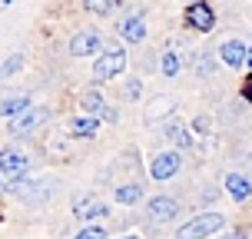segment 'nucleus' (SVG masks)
I'll return each mask as SVG.
<instances>
[{"instance_id":"25","label":"nucleus","mask_w":252,"mask_h":239,"mask_svg":"<svg viewBox=\"0 0 252 239\" xmlns=\"http://www.w3.org/2000/svg\"><path fill=\"white\" fill-rule=\"evenodd\" d=\"M242 97H246V100L252 103V76H249V80H246V87H242Z\"/></svg>"},{"instance_id":"16","label":"nucleus","mask_w":252,"mask_h":239,"mask_svg":"<svg viewBox=\"0 0 252 239\" xmlns=\"http://www.w3.org/2000/svg\"><path fill=\"white\" fill-rule=\"evenodd\" d=\"M96 130H100V120H96V116H76V120H70V133H73V137H93V133H96Z\"/></svg>"},{"instance_id":"24","label":"nucleus","mask_w":252,"mask_h":239,"mask_svg":"<svg viewBox=\"0 0 252 239\" xmlns=\"http://www.w3.org/2000/svg\"><path fill=\"white\" fill-rule=\"evenodd\" d=\"M139 97V80H129L126 83V100H136Z\"/></svg>"},{"instance_id":"23","label":"nucleus","mask_w":252,"mask_h":239,"mask_svg":"<svg viewBox=\"0 0 252 239\" xmlns=\"http://www.w3.org/2000/svg\"><path fill=\"white\" fill-rule=\"evenodd\" d=\"M76 239H106V233H103V229H96V226H90V229H83Z\"/></svg>"},{"instance_id":"11","label":"nucleus","mask_w":252,"mask_h":239,"mask_svg":"<svg viewBox=\"0 0 252 239\" xmlns=\"http://www.w3.org/2000/svg\"><path fill=\"white\" fill-rule=\"evenodd\" d=\"M76 219H96V216H106V203L96 200V196H80L73 206Z\"/></svg>"},{"instance_id":"12","label":"nucleus","mask_w":252,"mask_h":239,"mask_svg":"<svg viewBox=\"0 0 252 239\" xmlns=\"http://www.w3.org/2000/svg\"><path fill=\"white\" fill-rule=\"evenodd\" d=\"M219 57H222V63H226V67H242V63H246V57H249V50L242 47L239 40H226V43L219 47Z\"/></svg>"},{"instance_id":"7","label":"nucleus","mask_w":252,"mask_h":239,"mask_svg":"<svg viewBox=\"0 0 252 239\" xmlns=\"http://www.w3.org/2000/svg\"><path fill=\"white\" fill-rule=\"evenodd\" d=\"M179 166H183V160H179V153H159L156 160L150 163V176L153 179H169V176H176L179 173Z\"/></svg>"},{"instance_id":"27","label":"nucleus","mask_w":252,"mask_h":239,"mask_svg":"<svg viewBox=\"0 0 252 239\" xmlns=\"http://www.w3.org/2000/svg\"><path fill=\"white\" fill-rule=\"evenodd\" d=\"M246 63H249V67H252V50H249V57H246Z\"/></svg>"},{"instance_id":"17","label":"nucleus","mask_w":252,"mask_h":239,"mask_svg":"<svg viewBox=\"0 0 252 239\" xmlns=\"http://www.w3.org/2000/svg\"><path fill=\"white\" fill-rule=\"evenodd\" d=\"M80 106H83V110H87L90 116H96V113H106V103H103L100 90H87V93L80 97Z\"/></svg>"},{"instance_id":"5","label":"nucleus","mask_w":252,"mask_h":239,"mask_svg":"<svg viewBox=\"0 0 252 239\" xmlns=\"http://www.w3.org/2000/svg\"><path fill=\"white\" fill-rule=\"evenodd\" d=\"M27 170H30V160H27L20 150H13V146H10V150L0 153V173L10 176V183H13V179H24Z\"/></svg>"},{"instance_id":"20","label":"nucleus","mask_w":252,"mask_h":239,"mask_svg":"<svg viewBox=\"0 0 252 239\" xmlns=\"http://www.w3.org/2000/svg\"><path fill=\"white\" fill-rule=\"evenodd\" d=\"M163 73L166 76H176L179 73V57H176V53H163Z\"/></svg>"},{"instance_id":"26","label":"nucleus","mask_w":252,"mask_h":239,"mask_svg":"<svg viewBox=\"0 0 252 239\" xmlns=\"http://www.w3.org/2000/svg\"><path fill=\"white\" fill-rule=\"evenodd\" d=\"M222 239H239V233H226V236H222Z\"/></svg>"},{"instance_id":"19","label":"nucleus","mask_w":252,"mask_h":239,"mask_svg":"<svg viewBox=\"0 0 252 239\" xmlns=\"http://www.w3.org/2000/svg\"><path fill=\"white\" fill-rule=\"evenodd\" d=\"M166 137L173 139V143H176V146H189V133H186V126H179V123L166 126Z\"/></svg>"},{"instance_id":"6","label":"nucleus","mask_w":252,"mask_h":239,"mask_svg":"<svg viewBox=\"0 0 252 239\" xmlns=\"http://www.w3.org/2000/svg\"><path fill=\"white\" fill-rule=\"evenodd\" d=\"M186 24L192 27V30H202V34H209L216 27V13H213V7L209 3H189L186 7Z\"/></svg>"},{"instance_id":"18","label":"nucleus","mask_w":252,"mask_h":239,"mask_svg":"<svg viewBox=\"0 0 252 239\" xmlns=\"http://www.w3.org/2000/svg\"><path fill=\"white\" fill-rule=\"evenodd\" d=\"M143 200V186L136 183H126V186H116V203H123V206H133V203Z\"/></svg>"},{"instance_id":"10","label":"nucleus","mask_w":252,"mask_h":239,"mask_svg":"<svg viewBox=\"0 0 252 239\" xmlns=\"http://www.w3.org/2000/svg\"><path fill=\"white\" fill-rule=\"evenodd\" d=\"M176 213H179L176 200H169V196H156V200H150V219L153 223H169Z\"/></svg>"},{"instance_id":"3","label":"nucleus","mask_w":252,"mask_h":239,"mask_svg":"<svg viewBox=\"0 0 252 239\" xmlns=\"http://www.w3.org/2000/svg\"><path fill=\"white\" fill-rule=\"evenodd\" d=\"M123 70H126V53L123 50H110V53H103L100 60H96L93 80H96V83H106V80H113V76L123 73Z\"/></svg>"},{"instance_id":"9","label":"nucleus","mask_w":252,"mask_h":239,"mask_svg":"<svg viewBox=\"0 0 252 239\" xmlns=\"http://www.w3.org/2000/svg\"><path fill=\"white\" fill-rule=\"evenodd\" d=\"M27 110H30V97H27V93H7V97H0V116L17 120V116H24Z\"/></svg>"},{"instance_id":"28","label":"nucleus","mask_w":252,"mask_h":239,"mask_svg":"<svg viewBox=\"0 0 252 239\" xmlns=\"http://www.w3.org/2000/svg\"><path fill=\"white\" fill-rule=\"evenodd\" d=\"M123 239H139V236H123Z\"/></svg>"},{"instance_id":"4","label":"nucleus","mask_w":252,"mask_h":239,"mask_svg":"<svg viewBox=\"0 0 252 239\" xmlns=\"http://www.w3.org/2000/svg\"><path fill=\"white\" fill-rule=\"evenodd\" d=\"M50 120V110L47 106H30L24 116H17V120H10V133L13 137H30L37 126H43Z\"/></svg>"},{"instance_id":"15","label":"nucleus","mask_w":252,"mask_h":239,"mask_svg":"<svg viewBox=\"0 0 252 239\" xmlns=\"http://www.w3.org/2000/svg\"><path fill=\"white\" fill-rule=\"evenodd\" d=\"M176 110V103H173V97H156V100L146 106V120L150 123H156V120H163L166 113H173Z\"/></svg>"},{"instance_id":"21","label":"nucleus","mask_w":252,"mask_h":239,"mask_svg":"<svg viewBox=\"0 0 252 239\" xmlns=\"http://www.w3.org/2000/svg\"><path fill=\"white\" fill-rule=\"evenodd\" d=\"M20 67H24V57H20V53H13V57H10L7 63H3L0 70H3V76H13L17 70H20Z\"/></svg>"},{"instance_id":"13","label":"nucleus","mask_w":252,"mask_h":239,"mask_svg":"<svg viewBox=\"0 0 252 239\" xmlns=\"http://www.w3.org/2000/svg\"><path fill=\"white\" fill-rule=\"evenodd\" d=\"M120 30V37L129 40V43H139V40L146 37V27H143V17H126L123 24L116 27Z\"/></svg>"},{"instance_id":"8","label":"nucleus","mask_w":252,"mask_h":239,"mask_svg":"<svg viewBox=\"0 0 252 239\" xmlns=\"http://www.w3.org/2000/svg\"><path fill=\"white\" fill-rule=\"evenodd\" d=\"M100 43H103V37L96 30H80V34L70 40V53H73V57H87V53L100 50Z\"/></svg>"},{"instance_id":"22","label":"nucleus","mask_w":252,"mask_h":239,"mask_svg":"<svg viewBox=\"0 0 252 239\" xmlns=\"http://www.w3.org/2000/svg\"><path fill=\"white\" fill-rule=\"evenodd\" d=\"M116 3H106V0H87V10L90 13H110Z\"/></svg>"},{"instance_id":"2","label":"nucleus","mask_w":252,"mask_h":239,"mask_svg":"<svg viewBox=\"0 0 252 239\" xmlns=\"http://www.w3.org/2000/svg\"><path fill=\"white\" fill-rule=\"evenodd\" d=\"M7 193L17 196V200H24V203H30V206H40V203L50 200V189L43 186V183H37V179H13L10 186H7Z\"/></svg>"},{"instance_id":"29","label":"nucleus","mask_w":252,"mask_h":239,"mask_svg":"<svg viewBox=\"0 0 252 239\" xmlns=\"http://www.w3.org/2000/svg\"><path fill=\"white\" fill-rule=\"evenodd\" d=\"M0 80H3V70H0Z\"/></svg>"},{"instance_id":"1","label":"nucleus","mask_w":252,"mask_h":239,"mask_svg":"<svg viewBox=\"0 0 252 239\" xmlns=\"http://www.w3.org/2000/svg\"><path fill=\"white\" fill-rule=\"evenodd\" d=\"M222 226H226L222 213H199V216H192L186 226L176 229V239H206L213 233H219Z\"/></svg>"},{"instance_id":"14","label":"nucleus","mask_w":252,"mask_h":239,"mask_svg":"<svg viewBox=\"0 0 252 239\" xmlns=\"http://www.w3.org/2000/svg\"><path fill=\"white\" fill-rule=\"evenodd\" d=\"M226 189H229L232 200H249L252 196V183L242 176V173H229L226 176Z\"/></svg>"}]
</instances>
